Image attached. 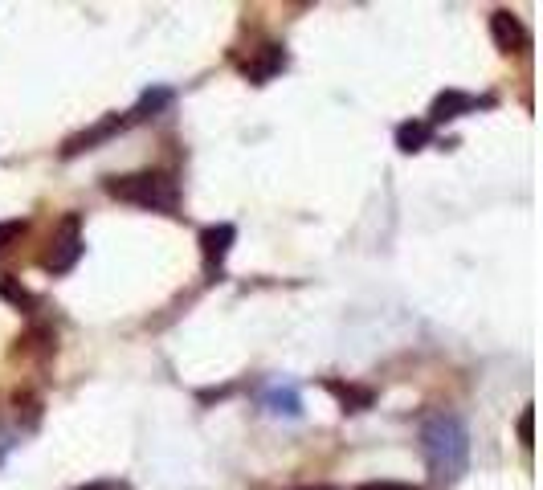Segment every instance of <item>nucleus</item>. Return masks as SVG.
<instances>
[{"mask_svg":"<svg viewBox=\"0 0 543 490\" xmlns=\"http://www.w3.org/2000/svg\"><path fill=\"white\" fill-rule=\"evenodd\" d=\"M421 450H425V466H429L433 482H441V486L458 482L470 462V433H466L462 417L429 413L421 425Z\"/></svg>","mask_w":543,"mask_h":490,"instance_id":"f257e3e1","label":"nucleus"},{"mask_svg":"<svg viewBox=\"0 0 543 490\" xmlns=\"http://www.w3.org/2000/svg\"><path fill=\"white\" fill-rule=\"evenodd\" d=\"M82 217L78 213H70L58 229H54V237H49V250L41 254V270H49V274H66V270H74V262L82 258Z\"/></svg>","mask_w":543,"mask_h":490,"instance_id":"7ed1b4c3","label":"nucleus"},{"mask_svg":"<svg viewBox=\"0 0 543 490\" xmlns=\"http://www.w3.org/2000/svg\"><path fill=\"white\" fill-rule=\"evenodd\" d=\"M0 299L13 303V307H25V311L37 303V299H33V294H29V290H25L17 278H0Z\"/></svg>","mask_w":543,"mask_h":490,"instance_id":"4468645a","label":"nucleus"},{"mask_svg":"<svg viewBox=\"0 0 543 490\" xmlns=\"http://www.w3.org/2000/svg\"><path fill=\"white\" fill-rule=\"evenodd\" d=\"M25 221H0V254H5L9 250V245H17L21 237H25Z\"/></svg>","mask_w":543,"mask_h":490,"instance_id":"2eb2a0df","label":"nucleus"},{"mask_svg":"<svg viewBox=\"0 0 543 490\" xmlns=\"http://www.w3.org/2000/svg\"><path fill=\"white\" fill-rule=\"evenodd\" d=\"M299 490H343V486H299Z\"/></svg>","mask_w":543,"mask_h":490,"instance_id":"6ab92c4d","label":"nucleus"},{"mask_svg":"<svg viewBox=\"0 0 543 490\" xmlns=\"http://www.w3.org/2000/svg\"><path fill=\"white\" fill-rule=\"evenodd\" d=\"M107 192L115 201H127V205H139V209H156V213H176L180 205V188L168 172H131V176H111L107 180Z\"/></svg>","mask_w":543,"mask_h":490,"instance_id":"f03ea898","label":"nucleus"},{"mask_svg":"<svg viewBox=\"0 0 543 490\" xmlns=\"http://www.w3.org/2000/svg\"><path fill=\"white\" fill-rule=\"evenodd\" d=\"M172 103V90L168 86H156V90H147L143 98H139V103L127 111V123H139V119H147V115H156L160 107H168Z\"/></svg>","mask_w":543,"mask_h":490,"instance_id":"f8f14e48","label":"nucleus"},{"mask_svg":"<svg viewBox=\"0 0 543 490\" xmlns=\"http://www.w3.org/2000/svg\"><path fill=\"white\" fill-rule=\"evenodd\" d=\"M490 37H495V45L503 49V54H519V49H527V29L511 9L490 13Z\"/></svg>","mask_w":543,"mask_h":490,"instance_id":"20e7f679","label":"nucleus"},{"mask_svg":"<svg viewBox=\"0 0 543 490\" xmlns=\"http://www.w3.org/2000/svg\"><path fill=\"white\" fill-rule=\"evenodd\" d=\"M74 490H123V482H86V486H74Z\"/></svg>","mask_w":543,"mask_h":490,"instance_id":"a211bd4d","label":"nucleus"},{"mask_svg":"<svg viewBox=\"0 0 543 490\" xmlns=\"http://www.w3.org/2000/svg\"><path fill=\"white\" fill-rule=\"evenodd\" d=\"M429 135H433V127H429V123L409 119V123H401V127H397V147L413 156V152H421V147L429 143Z\"/></svg>","mask_w":543,"mask_h":490,"instance_id":"9b49d317","label":"nucleus"},{"mask_svg":"<svg viewBox=\"0 0 543 490\" xmlns=\"http://www.w3.org/2000/svg\"><path fill=\"white\" fill-rule=\"evenodd\" d=\"M17 352H29V356H49V352H54V331L33 327V331L21 339V348H17Z\"/></svg>","mask_w":543,"mask_h":490,"instance_id":"ddd939ff","label":"nucleus"},{"mask_svg":"<svg viewBox=\"0 0 543 490\" xmlns=\"http://www.w3.org/2000/svg\"><path fill=\"white\" fill-rule=\"evenodd\" d=\"M515 433H519V441H523L527 450L535 446V413H531V409H523V413H519V425H515Z\"/></svg>","mask_w":543,"mask_h":490,"instance_id":"dca6fc26","label":"nucleus"},{"mask_svg":"<svg viewBox=\"0 0 543 490\" xmlns=\"http://www.w3.org/2000/svg\"><path fill=\"white\" fill-rule=\"evenodd\" d=\"M282 66H286L282 45H258V49H254V58L241 66V74L250 78V82H270V78H274Z\"/></svg>","mask_w":543,"mask_h":490,"instance_id":"6e6552de","label":"nucleus"},{"mask_svg":"<svg viewBox=\"0 0 543 490\" xmlns=\"http://www.w3.org/2000/svg\"><path fill=\"white\" fill-rule=\"evenodd\" d=\"M327 392L343 405V413H360V409H372L376 392L364 388V384H343V380H327Z\"/></svg>","mask_w":543,"mask_h":490,"instance_id":"9d476101","label":"nucleus"},{"mask_svg":"<svg viewBox=\"0 0 543 490\" xmlns=\"http://www.w3.org/2000/svg\"><path fill=\"white\" fill-rule=\"evenodd\" d=\"M127 127V115L119 119V115H111V119H103L98 127H90V131H82V135H70L66 139V147H62V156L70 160V156H78V152H90L94 143H103V139H111L115 131H123Z\"/></svg>","mask_w":543,"mask_h":490,"instance_id":"1a4fd4ad","label":"nucleus"},{"mask_svg":"<svg viewBox=\"0 0 543 490\" xmlns=\"http://www.w3.org/2000/svg\"><path fill=\"white\" fill-rule=\"evenodd\" d=\"M360 490H421V486H413V482H364Z\"/></svg>","mask_w":543,"mask_h":490,"instance_id":"f3484780","label":"nucleus"},{"mask_svg":"<svg viewBox=\"0 0 543 490\" xmlns=\"http://www.w3.org/2000/svg\"><path fill=\"white\" fill-rule=\"evenodd\" d=\"M258 405L266 413H274V417H303V397H299V388L294 384H270L258 397Z\"/></svg>","mask_w":543,"mask_h":490,"instance_id":"423d86ee","label":"nucleus"},{"mask_svg":"<svg viewBox=\"0 0 543 490\" xmlns=\"http://www.w3.org/2000/svg\"><path fill=\"white\" fill-rule=\"evenodd\" d=\"M233 241H237V229H233V225H209V229L201 233V258H205V270H209V274H217V270L225 266Z\"/></svg>","mask_w":543,"mask_h":490,"instance_id":"39448f33","label":"nucleus"},{"mask_svg":"<svg viewBox=\"0 0 543 490\" xmlns=\"http://www.w3.org/2000/svg\"><path fill=\"white\" fill-rule=\"evenodd\" d=\"M474 107H478V98H474V94H462V90H446V94H437V98H433L429 127H433V123H454V119L470 115Z\"/></svg>","mask_w":543,"mask_h":490,"instance_id":"0eeeda50","label":"nucleus"}]
</instances>
